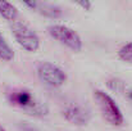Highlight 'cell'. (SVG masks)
<instances>
[{
	"label": "cell",
	"instance_id": "cell-2",
	"mask_svg": "<svg viewBox=\"0 0 132 131\" xmlns=\"http://www.w3.org/2000/svg\"><path fill=\"white\" fill-rule=\"evenodd\" d=\"M94 98L100 108L101 114L109 124H112L114 126H121L123 124L122 111L119 109V107L117 105V103L113 100V98L109 94H106L101 90H95Z\"/></svg>",
	"mask_w": 132,
	"mask_h": 131
},
{
	"label": "cell",
	"instance_id": "cell-1",
	"mask_svg": "<svg viewBox=\"0 0 132 131\" xmlns=\"http://www.w3.org/2000/svg\"><path fill=\"white\" fill-rule=\"evenodd\" d=\"M10 104L23 109L26 113L36 117H43L49 113V108L43 100L36 98L28 89H13L6 95Z\"/></svg>",
	"mask_w": 132,
	"mask_h": 131
},
{
	"label": "cell",
	"instance_id": "cell-15",
	"mask_svg": "<svg viewBox=\"0 0 132 131\" xmlns=\"http://www.w3.org/2000/svg\"><path fill=\"white\" fill-rule=\"evenodd\" d=\"M0 131H5V129H4V127H3L1 125H0Z\"/></svg>",
	"mask_w": 132,
	"mask_h": 131
},
{
	"label": "cell",
	"instance_id": "cell-11",
	"mask_svg": "<svg viewBox=\"0 0 132 131\" xmlns=\"http://www.w3.org/2000/svg\"><path fill=\"white\" fill-rule=\"evenodd\" d=\"M118 57L125 60V62H128V63H132V41L131 43L125 44L119 51H118Z\"/></svg>",
	"mask_w": 132,
	"mask_h": 131
},
{
	"label": "cell",
	"instance_id": "cell-8",
	"mask_svg": "<svg viewBox=\"0 0 132 131\" xmlns=\"http://www.w3.org/2000/svg\"><path fill=\"white\" fill-rule=\"evenodd\" d=\"M17 14H18V12L14 5H12L8 1H0V16H3L8 21H13V19H15Z\"/></svg>",
	"mask_w": 132,
	"mask_h": 131
},
{
	"label": "cell",
	"instance_id": "cell-10",
	"mask_svg": "<svg viewBox=\"0 0 132 131\" xmlns=\"http://www.w3.org/2000/svg\"><path fill=\"white\" fill-rule=\"evenodd\" d=\"M106 85H108V87H109L110 90H113L114 93L122 94V93L126 91V82H125L123 80H121V79H117V77L109 79L108 82H106Z\"/></svg>",
	"mask_w": 132,
	"mask_h": 131
},
{
	"label": "cell",
	"instance_id": "cell-6",
	"mask_svg": "<svg viewBox=\"0 0 132 131\" xmlns=\"http://www.w3.org/2000/svg\"><path fill=\"white\" fill-rule=\"evenodd\" d=\"M62 116L75 125H86L91 118L90 111L80 104H68L63 108Z\"/></svg>",
	"mask_w": 132,
	"mask_h": 131
},
{
	"label": "cell",
	"instance_id": "cell-7",
	"mask_svg": "<svg viewBox=\"0 0 132 131\" xmlns=\"http://www.w3.org/2000/svg\"><path fill=\"white\" fill-rule=\"evenodd\" d=\"M36 9L39 10V13L44 14L46 17H50V18H58V17L62 16V9H60V6H58V5H55V4L36 1Z\"/></svg>",
	"mask_w": 132,
	"mask_h": 131
},
{
	"label": "cell",
	"instance_id": "cell-9",
	"mask_svg": "<svg viewBox=\"0 0 132 131\" xmlns=\"http://www.w3.org/2000/svg\"><path fill=\"white\" fill-rule=\"evenodd\" d=\"M13 58H14V53L12 48L8 45L5 39L3 37V35L0 34V59L8 62V60H12Z\"/></svg>",
	"mask_w": 132,
	"mask_h": 131
},
{
	"label": "cell",
	"instance_id": "cell-13",
	"mask_svg": "<svg viewBox=\"0 0 132 131\" xmlns=\"http://www.w3.org/2000/svg\"><path fill=\"white\" fill-rule=\"evenodd\" d=\"M77 4H78V5H81L82 8L87 9V10L91 8V3H90V1H77Z\"/></svg>",
	"mask_w": 132,
	"mask_h": 131
},
{
	"label": "cell",
	"instance_id": "cell-12",
	"mask_svg": "<svg viewBox=\"0 0 132 131\" xmlns=\"http://www.w3.org/2000/svg\"><path fill=\"white\" fill-rule=\"evenodd\" d=\"M19 129L22 131H39L35 126L30 125L28 122H21V124H19Z\"/></svg>",
	"mask_w": 132,
	"mask_h": 131
},
{
	"label": "cell",
	"instance_id": "cell-3",
	"mask_svg": "<svg viewBox=\"0 0 132 131\" xmlns=\"http://www.w3.org/2000/svg\"><path fill=\"white\" fill-rule=\"evenodd\" d=\"M47 32L51 37H54L55 40L64 44L75 51H80L82 49V40L80 35L75 30L64 25H51L47 27Z\"/></svg>",
	"mask_w": 132,
	"mask_h": 131
},
{
	"label": "cell",
	"instance_id": "cell-5",
	"mask_svg": "<svg viewBox=\"0 0 132 131\" xmlns=\"http://www.w3.org/2000/svg\"><path fill=\"white\" fill-rule=\"evenodd\" d=\"M37 75L43 82H45L46 85L51 87L62 86L67 80L65 72L60 67H58L56 64L50 63V62H43L39 64Z\"/></svg>",
	"mask_w": 132,
	"mask_h": 131
},
{
	"label": "cell",
	"instance_id": "cell-14",
	"mask_svg": "<svg viewBox=\"0 0 132 131\" xmlns=\"http://www.w3.org/2000/svg\"><path fill=\"white\" fill-rule=\"evenodd\" d=\"M128 96H130V99H131V100H132V90H131V91H130V93H128Z\"/></svg>",
	"mask_w": 132,
	"mask_h": 131
},
{
	"label": "cell",
	"instance_id": "cell-4",
	"mask_svg": "<svg viewBox=\"0 0 132 131\" xmlns=\"http://www.w3.org/2000/svg\"><path fill=\"white\" fill-rule=\"evenodd\" d=\"M12 32L15 37V40L18 41V44L28 50V51H36L40 46V39L36 35V32L30 28L27 25L22 23V22H13L12 26Z\"/></svg>",
	"mask_w": 132,
	"mask_h": 131
}]
</instances>
